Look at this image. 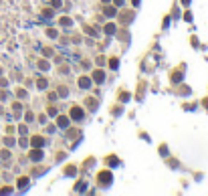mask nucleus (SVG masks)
<instances>
[{
    "instance_id": "nucleus-1",
    "label": "nucleus",
    "mask_w": 208,
    "mask_h": 196,
    "mask_svg": "<svg viewBox=\"0 0 208 196\" xmlns=\"http://www.w3.org/2000/svg\"><path fill=\"white\" fill-rule=\"evenodd\" d=\"M81 115H83L81 109H73V117H81Z\"/></svg>"
}]
</instances>
